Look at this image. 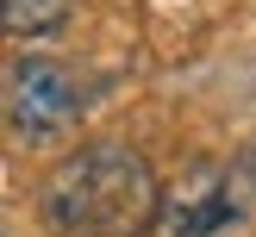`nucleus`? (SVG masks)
<instances>
[{
	"mask_svg": "<svg viewBox=\"0 0 256 237\" xmlns=\"http://www.w3.org/2000/svg\"><path fill=\"white\" fill-rule=\"evenodd\" d=\"M12 37H56L69 25V0H0Z\"/></svg>",
	"mask_w": 256,
	"mask_h": 237,
	"instance_id": "20e7f679",
	"label": "nucleus"
},
{
	"mask_svg": "<svg viewBox=\"0 0 256 237\" xmlns=\"http://www.w3.org/2000/svg\"><path fill=\"white\" fill-rule=\"evenodd\" d=\"M256 219V194L238 162H194L162 187V237H238Z\"/></svg>",
	"mask_w": 256,
	"mask_h": 237,
	"instance_id": "f03ea898",
	"label": "nucleus"
},
{
	"mask_svg": "<svg viewBox=\"0 0 256 237\" xmlns=\"http://www.w3.org/2000/svg\"><path fill=\"white\" fill-rule=\"evenodd\" d=\"M82 81H75V69H62V62L50 56H12L6 69V125L19 144H50V137H62L75 125V112H82Z\"/></svg>",
	"mask_w": 256,
	"mask_h": 237,
	"instance_id": "7ed1b4c3",
	"label": "nucleus"
},
{
	"mask_svg": "<svg viewBox=\"0 0 256 237\" xmlns=\"http://www.w3.org/2000/svg\"><path fill=\"white\" fill-rule=\"evenodd\" d=\"M50 237H144L162 225V181L132 144H82L38 194Z\"/></svg>",
	"mask_w": 256,
	"mask_h": 237,
	"instance_id": "f257e3e1",
	"label": "nucleus"
},
{
	"mask_svg": "<svg viewBox=\"0 0 256 237\" xmlns=\"http://www.w3.org/2000/svg\"><path fill=\"white\" fill-rule=\"evenodd\" d=\"M232 162H238V175H244V181H250V194H256V144H244Z\"/></svg>",
	"mask_w": 256,
	"mask_h": 237,
	"instance_id": "39448f33",
	"label": "nucleus"
}]
</instances>
